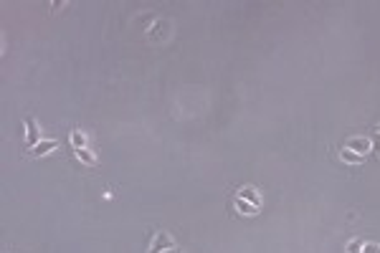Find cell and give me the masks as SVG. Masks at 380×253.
<instances>
[{"label": "cell", "instance_id": "1", "mask_svg": "<svg viewBox=\"0 0 380 253\" xmlns=\"http://www.w3.org/2000/svg\"><path fill=\"white\" fill-rule=\"evenodd\" d=\"M345 149H352V152H357V155H367V152H372V142L367 139V137H350L347 142H345Z\"/></svg>", "mask_w": 380, "mask_h": 253}, {"label": "cell", "instance_id": "2", "mask_svg": "<svg viewBox=\"0 0 380 253\" xmlns=\"http://www.w3.org/2000/svg\"><path fill=\"white\" fill-rule=\"evenodd\" d=\"M172 248H175V240L170 238V233H157L150 245V253H162V250H172Z\"/></svg>", "mask_w": 380, "mask_h": 253}, {"label": "cell", "instance_id": "3", "mask_svg": "<svg viewBox=\"0 0 380 253\" xmlns=\"http://www.w3.org/2000/svg\"><path fill=\"white\" fill-rule=\"evenodd\" d=\"M38 142H41V129H38L36 119H33V117H28V119H26V144L33 149Z\"/></svg>", "mask_w": 380, "mask_h": 253}, {"label": "cell", "instance_id": "4", "mask_svg": "<svg viewBox=\"0 0 380 253\" xmlns=\"http://www.w3.org/2000/svg\"><path fill=\"white\" fill-rule=\"evenodd\" d=\"M239 197L246 200V203H251V205H256V208H261V195H259L254 187H241V190H239Z\"/></svg>", "mask_w": 380, "mask_h": 253}, {"label": "cell", "instance_id": "5", "mask_svg": "<svg viewBox=\"0 0 380 253\" xmlns=\"http://www.w3.org/2000/svg\"><path fill=\"white\" fill-rule=\"evenodd\" d=\"M51 149H56V139H43V142H38V144L31 149V155H33V157H43V155H49Z\"/></svg>", "mask_w": 380, "mask_h": 253}, {"label": "cell", "instance_id": "6", "mask_svg": "<svg viewBox=\"0 0 380 253\" xmlns=\"http://www.w3.org/2000/svg\"><path fill=\"white\" fill-rule=\"evenodd\" d=\"M74 155H76V160L79 162H84V165H89V167H94V165H99V160L84 147V149H74Z\"/></svg>", "mask_w": 380, "mask_h": 253}, {"label": "cell", "instance_id": "7", "mask_svg": "<svg viewBox=\"0 0 380 253\" xmlns=\"http://www.w3.org/2000/svg\"><path fill=\"white\" fill-rule=\"evenodd\" d=\"M340 160H342V162H347V165H360L365 157H362V155H357V152H352V149H340Z\"/></svg>", "mask_w": 380, "mask_h": 253}, {"label": "cell", "instance_id": "8", "mask_svg": "<svg viewBox=\"0 0 380 253\" xmlns=\"http://www.w3.org/2000/svg\"><path fill=\"white\" fill-rule=\"evenodd\" d=\"M69 139H71L74 149H84V147H86V137H84V132H81V129H74V132L69 134Z\"/></svg>", "mask_w": 380, "mask_h": 253}, {"label": "cell", "instance_id": "9", "mask_svg": "<svg viewBox=\"0 0 380 253\" xmlns=\"http://www.w3.org/2000/svg\"><path fill=\"white\" fill-rule=\"evenodd\" d=\"M236 210H241L244 215H256V213H259L256 205H251V203H246V200H241V197H236Z\"/></svg>", "mask_w": 380, "mask_h": 253}, {"label": "cell", "instance_id": "10", "mask_svg": "<svg viewBox=\"0 0 380 253\" xmlns=\"http://www.w3.org/2000/svg\"><path fill=\"white\" fill-rule=\"evenodd\" d=\"M362 245H365V243H362L360 238H352V240L347 243V253H362Z\"/></svg>", "mask_w": 380, "mask_h": 253}, {"label": "cell", "instance_id": "11", "mask_svg": "<svg viewBox=\"0 0 380 253\" xmlns=\"http://www.w3.org/2000/svg\"><path fill=\"white\" fill-rule=\"evenodd\" d=\"M362 253H380V245H377V243H365V245H362Z\"/></svg>", "mask_w": 380, "mask_h": 253}, {"label": "cell", "instance_id": "12", "mask_svg": "<svg viewBox=\"0 0 380 253\" xmlns=\"http://www.w3.org/2000/svg\"><path fill=\"white\" fill-rule=\"evenodd\" d=\"M370 142H372V147H377V149H380V132H377V134H375Z\"/></svg>", "mask_w": 380, "mask_h": 253}, {"label": "cell", "instance_id": "13", "mask_svg": "<svg viewBox=\"0 0 380 253\" xmlns=\"http://www.w3.org/2000/svg\"><path fill=\"white\" fill-rule=\"evenodd\" d=\"M377 132H380V127H377Z\"/></svg>", "mask_w": 380, "mask_h": 253}]
</instances>
